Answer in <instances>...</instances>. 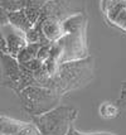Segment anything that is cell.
Wrapping results in <instances>:
<instances>
[{"instance_id":"1","label":"cell","mask_w":126,"mask_h":135,"mask_svg":"<svg viewBox=\"0 0 126 135\" xmlns=\"http://www.w3.org/2000/svg\"><path fill=\"white\" fill-rule=\"evenodd\" d=\"M101 10L108 23L126 32V0H101Z\"/></svg>"},{"instance_id":"2","label":"cell","mask_w":126,"mask_h":135,"mask_svg":"<svg viewBox=\"0 0 126 135\" xmlns=\"http://www.w3.org/2000/svg\"><path fill=\"white\" fill-rule=\"evenodd\" d=\"M5 42H6V47H8V53L10 56H13V57H17L19 51H22L27 46V41L23 37H20V34L15 33V32H12V33H9L6 35Z\"/></svg>"},{"instance_id":"3","label":"cell","mask_w":126,"mask_h":135,"mask_svg":"<svg viewBox=\"0 0 126 135\" xmlns=\"http://www.w3.org/2000/svg\"><path fill=\"white\" fill-rule=\"evenodd\" d=\"M24 126L25 123H19V121H14L6 118H0V134L3 135H12L14 133H18Z\"/></svg>"},{"instance_id":"4","label":"cell","mask_w":126,"mask_h":135,"mask_svg":"<svg viewBox=\"0 0 126 135\" xmlns=\"http://www.w3.org/2000/svg\"><path fill=\"white\" fill-rule=\"evenodd\" d=\"M100 114H101L103 118H107V119L115 118L116 114H117V109H116L112 104L105 102V104H102L101 107H100Z\"/></svg>"},{"instance_id":"5","label":"cell","mask_w":126,"mask_h":135,"mask_svg":"<svg viewBox=\"0 0 126 135\" xmlns=\"http://www.w3.org/2000/svg\"><path fill=\"white\" fill-rule=\"evenodd\" d=\"M9 23L8 20V14H6V10L4 8L0 6V25H5V24Z\"/></svg>"}]
</instances>
